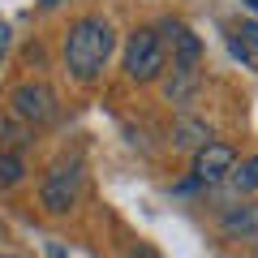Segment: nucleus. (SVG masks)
Wrapping results in <instances>:
<instances>
[{
  "instance_id": "f257e3e1",
  "label": "nucleus",
  "mask_w": 258,
  "mask_h": 258,
  "mask_svg": "<svg viewBox=\"0 0 258 258\" xmlns=\"http://www.w3.org/2000/svg\"><path fill=\"white\" fill-rule=\"evenodd\" d=\"M116 35H112V22L103 13H86L74 26L64 30V69L78 78V82H95L108 64Z\"/></svg>"
},
{
  "instance_id": "f03ea898",
  "label": "nucleus",
  "mask_w": 258,
  "mask_h": 258,
  "mask_svg": "<svg viewBox=\"0 0 258 258\" xmlns=\"http://www.w3.org/2000/svg\"><path fill=\"white\" fill-rule=\"evenodd\" d=\"M168 69V43L155 26H138L125 43V74L129 82H155Z\"/></svg>"
},
{
  "instance_id": "7ed1b4c3",
  "label": "nucleus",
  "mask_w": 258,
  "mask_h": 258,
  "mask_svg": "<svg viewBox=\"0 0 258 258\" xmlns=\"http://www.w3.org/2000/svg\"><path fill=\"white\" fill-rule=\"evenodd\" d=\"M78 194H82V164H78V159H60V164L47 168L43 189H39V198H43V211L64 215L69 207L78 203Z\"/></svg>"
},
{
  "instance_id": "20e7f679",
  "label": "nucleus",
  "mask_w": 258,
  "mask_h": 258,
  "mask_svg": "<svg viewBox=\"0 0 258 258\" xmlns=\"http://www.w3.org/2000/svg\"><path fill=\"white\" fill-rule=\"evenodd\" d=\"M9 108L26 125H47V120H56V91L47 82H18L9 95Z\"/></svg>"
},
{
  "instance_id": "39448f33",
  "label": "nucleus",
  "mask_w": 258,
  "mask_h": 258,
  "mask_svg": "<svg viewBox=\"0 0 258 258\" xmlns=\"http://www.w3.org/2000/svg\"><path fill=\"white\" fill-rule=\"evenodd\" d=\"M237 168V151L228 142H207L203 151H194V181L198 185H220Z\"/></svg>"
},
{
  "instance_id": "423d86ee",
  "label": "nucleus",
  "mask_w": 258,
  "mask_h": 258,
  "mask_svg": "<svg viewBox=\"0 0 258 258\" xmlns=\"http://www.w3.org/2000/svg\"><path fill=\"white\" fill-rule=\"evenodd\" d=\"M198 86H203L198 64H176V60H172V74H168V82H164L168 103H189L194 95H198Z\"/></svg>"
},
{
  "instance_id": "0eeeda50",
  "label": "nucleus",
  "mask_w": 258,
  "mask_h": 258,
  "mask_svg": "<svg viewBox=\"0 0 258 258\" xmlns=\"http://www.w3.org/2000/svg\"><path fill=\"white\" fill-rule=\"evenodd\" d=\"M172 142H176V147H185V151H203L207 142H215V138H211V129H207V120H198V116H176Z\"/></svg>"
},
{
  "instance_id": "6e6552de",
  "label": "nucleus",
  "mask_w": 258,
  "mask_h": 258,
  "mask_svg": "<svg viewBox=\"0 0 258 258\" xmlns=\"http://www.w3.org/2000/svg\"><path fill=\"white\" fill-rule=\"evenodd\" d=\"M224 232L228 237H258V207H228L224 211Z\"/></svg>"
},
{
  "instance_id": "1a4fd4ad",
  "label": "nucleus",
  "mask_w": 258,
  "mask_h": 258,
  "mask_svg": "<svg viewBox=\"0 0 258 258\" xmlns=\"http://www.w3.org/2000/svg\"><path fill=\"white\" fill-rule=\"evenodd\" d=\"M22 176H26V159L18 151H0V189H13Z\"/></svg>"
},
{
  "instance_id": "9d476101",
  "label": "nucleus",
  "mask_w": 258,
  "mask_h": 258,
  "mask_svg": "<svg viewBox=\"0 0 258 258\" xmlns=\"http://www.w3.org/2000/svg\"><path fill=\"white\" fill-rule=\"evenodd\" d=\"M228 185H232V189H237V194H254V189H258V155L241 159V168H232Z\"/></svg>"
},
{
  "instance_id": "9b49d317",
  "label": "nucleus",
  "mask_w": 258,
  "mask_h": 258,
  "mask_svg": "<svg viewBox=\"0 0 258 258\" xmlns=\"http://www.w3.org/2000/svg\"><path fill=\"white\" fill-rule=\"evenodd\" d=\"M241 43L258 47V22H241Z\"/></svg>"
},
{
  "instance_id": "f8f14e48",
  "label": "nucleus",
  "mask_w": 258,
  "mask_h": 258,
  "mask_svg": "<svg viewBox=\"0 0 258 258\" xmlns=\"http://www.w3.org/2000/svg\"><path fill=\"white\" fill-rule=\"evenodd\" d=\"M9 22H0V60H5V52H9Z\"/></svg>"
},
{
  "instance_id": "ddd939ff",
  "label": "nucleus",
  "mask_w": 258,
  "mask_h": 258,
  "mask_svg": "<svg viewBox=\"0 0 258 258\" xmlns=\"http://www.w3.org/2000/svg\"><path fill=\"white\" fill-rule=\"evenodd\" d=\"M125 258H155V254H151V249H147V245H138V249H129V254H125Z\"/></svg>"
},
{
  "instance_id": "4468645a",
  "label": "nucleus",
  "mask_w": 258,
  "mask_h": 258,
  "mask_svg": "<svg viewBox=\"0 0 258 258\" xmlns=\"http://www.w3.org/2000/svg\"><path fill=\"white\" fill-rule=\"evenodd\" d=\"M39 5H43V9H56V5H60V0H39Z\"/></svg>"
},
{
  "instance_id": "2eb2a0df",
  "label": "nucleus",
  "mask_w": 258,
  "mask_h": 258,
  "mask_svg": "<svg viewBox=\"0 0 258 258\" xmlns=\"http://www.w3.org/2000/svg\"><path fill=\"white\" fill-rule=\"evenodd\" d=\"M0 258H22V254H0Z\"/></svg>"
}]
</instances>
